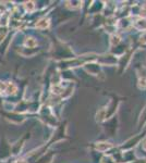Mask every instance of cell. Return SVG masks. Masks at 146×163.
Here are the masks:
<instances>
[{
    "label": "cell",
    "instance_id": "cell-1",
    "mask_svg": "<svg viewBox=\"0 0 146 163\" xmlns=\"http://www.w3.org/2000/svg\"><path fill=\"white\" fill-rule=\"evenodd\" d=\"M97 148L100 149V150H106L107 148H109V145H98Z\"/></svg>",
    "mask_w": 146,
    "mask_h": 163
}]
</instances>
